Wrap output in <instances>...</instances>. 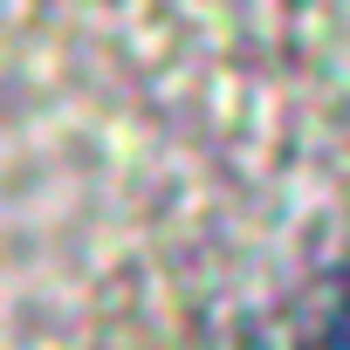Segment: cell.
Here are the masks:
<instances>
[{"instance_id": "6da1fadb", "label": "cell", "mask_w": 350, "mask_h": 350, "mask_svg": "<svg viewBox=\"0 0 350 350\" xmlns=\"http://www.w3.org/2000/svg\"><path fill=\"white\" fill-rule=\"evenodd\" d=\"M329 350H350V282H343V295L329 309Z\"/></svg>"}]
</instances>
